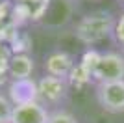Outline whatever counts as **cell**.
Returning <instances> with one entry per match:
<instances>
[{"instance_id":"obj_1","label":"cell","mask_w":124,"mask_h":123,"mask_svg":"<svg viewBox=\"0 0 124 123\" xmlns=\"http://www.w3.org/2000/svg\"><path fill=\"white\" fill-rule=\"evenodd\" d=\"M115 24H117V19H115L111 13L108 11H93V13H87L85 17L78 20L76 24V37L80 43L83 45H96L100 41H104L106 37L113 36Z\"/></svg>"},{"instance_id":"obj_2","label":"cell","mask_w":124,"mask_h":123,"mask_svg":"<svg viewBox=\"0 0 124 123\" xmlns=\"http://www.w3.org/2000/svg\"><path fill=\"white\" fill-rule=\"evenodd\" d=\"M91 80L96 84L124 80V56L120 52H104L91 73Z\"/></svg>"},{"instance_id":"obj_3","label":"cell","mask_w":124,"mask_h":123,"mask_svg":"<svg viewBox=\"0 0 124 123\" xmlns=\"http://www.w3.org/2000/svg\"><path fill=\"white\" fill-rule=\"evenodd\" d=\"M37 88H39V97L37 101L43 106H57L61 101L67 99L69 93V82L65 78H57L45 75L37 80Z\"/></svg>"},{"instance_id":"obj_4","label":"cell","mask_w":124,"mask_h":123,"mask_svg":"<svg viewBox=\"0 0 124 123\" xmlns=\"http://www.w3.org/2000/svg\"><path fill=\"white\" fill-rule=\"evenodd\" d=\"M96 101L109 114H124V80L96 84Z\"/></svg>"},{"instance_id":"obj_5","label":"cell","mask_w":124,"mask_h":123,"mask_svg":"<svg viewBox=\"0 0 124 123\" xmlns=\"http://www.w3.org/2000/svg\"><path fill=\"white\" fill-rule=\"evenodd\" d=\"M8 97H9V101L13 102V106L28 104V102L37 101V97H39L37 80H33V78L11 80L9 86H8Z\"/></svg>"},{"instance_id":"obj_6","label":"cell","mask_w":124,"mask_h":123,"mask_svg":"<svg viewBox=\"0 0 124 123\" xmlns=\"http://www.w3.org/2000/svg\"><path fill=\"white\" fill-rule=\"evenodd\" d=\"M48 116L50 112L46 110V106H43L39 101H33L13 108L11 123H48Z\"/></svg>"},{"instance_id":"obj_7","label":"cell","mask_w":124,"mask_h":123,"mask_svg":"<svg viewBox=\"0 0 124 123\" xmlns=\"http://www.w3.org/2000/svg\"><path fill=\"white\" fill-rule=\"evenodd\" d=\"M74 58L69 54V52H63V51H56V52H50L45 60V71L46 75L50 77H57V78H65L67 80L70 71L74 69Z\"/></svg>"},{"instance_id":"obj_8","label":"cell","mask_w":124,"mask_h":123,"mask_svg":"<svg viewBox=\"0 0 124 123\" xmlns=\"http://www.w3.org/2000/svg\"><path fill=\"white\" fill-rule=\"evenodd\" d=\"M33 58L30 54H13L9 65H8V73H9L11 80H22V78H31L33 73Z\"/></svg>"},{"instance_id":"obj_9","label":"cell","mask_w":124,"mask_h":123,"mask_svg":"<svg viewBox=\"0 0 124 123\" xmlns=\"http://www.w3.org/2000/svg\"><path fill=\"white\" fill-rule=\"evenodd\" d=\"M8 45H9V49L13 51V54H28V51L31 49V37L28 36L26 32L17 30Z\"/></svg>"},{"instance_id":"obj_10","label":"cell","mask_w":124,"mask_h":123,"mask_svg":"<svg viewBox=\"0 0 124 123\" xmlns=\"http://www.w3.org/2000/svg\"><path fill=\"white\" fill-rule=\"evenodd\" d=\"M67 82L70 84V86L82 88V86H85L87 82H91V75H89V73L85 71V69H83L80 63H78V65H74L72 71H70V75H69Z\"/></svg>"},{"instance_id":"obj_11","label":"cell","mask_w":124,"mask_h":123,"mask_svg":"<svg viewBox=\"0 0 124 123\" xmlns=\"http://www.w3.org/2000/svg\"><path fill=\"white\" fill-rule=\"evenodd\" d=\"M100 56H102V52H98V51H85L83 52V56H82V60H80V65L85 69V71L91 75V73L94 71V67H96V63H98V60H100Z\"/></svg>"},{"instance_id":"obj_12","label":"cell","mask_w":124,"mask_h":123,"mask_svg":"<svg viewBox=\"0 0 124 123\" xmlns=\"http://www.w3.org/2000/svg\"><path fill=\"white\" fill-rule=\"evenodd\" d=\"M13 108L15 106H13V102L9 101V97L0 93V123H11Z\"/></svg>"},{"instance_id":"obj_13","label":"cell","mask_w":124,"mask_h":123,"mask_svg":"<svg viewBox=\"0 0 124 123\" xmlns=\"http://www.w3.org/2000/svg\"><path fill=\"white\" fill-rule=\"evenodd\" d=\"M48 123H78L70 112L67 110H54L48 116Z\"/></svg>"},{"instance_id":"obj_14","label":"cell","mask_w":124,"mask_h":123,"mask_svg":"<svg viewBox=\"0 0 124 123\" xmlns=\"http://www.w3.org/2000/svg\"><path fill=\"white\" fill-rule=\"evenodd\" d=\"M113 37L117 41V45L124 51V11L117 19V24H115V30H113Z\"/></svg>"},{"instance_id":"obj_15","label":"cell","mask_w":124,"mask_h":123,"mask_svg":"<svg viewBox=\"0 0 124 123\" xmlns=\"http://www.w3.org/2000/svg\"><path fill=\"white\" fill-rule=\"evenodd\" d=\"M11 58H13V51L9 49L8 43H0V67H8Z\"/></svg>"},{"instance_id":"obj_16","label":"cell","mask_w":124,"mask_h":123,"mask_svg":"<svg viewBox=\"0 0 124 123\" xmlns=\"http://www.w3.org/2000/svg\"><path fill=\"white\" fill-rule=\"evenodd\" d=\"M11 10H13V2L11 0L0 2V22H6V20L11 19Z\"/></svg>"},{"instance_id":"obj_17","label":"cell","mask_w":124,"mask_h":123,"mask_svg":"<svg viewBox=\"0 0 124 123\" xmlns=\"http://www.w3.org/2000/svg\"><path fill=\"white\" fill-rule=\"evenodd\" d=\"M9 82V73H8V67H0V88L6 86Z\"/></svg>"},{"instance_id":"obj_18","label":"cell","mask_w":124,"mask_h":123,"mask_svg":"<svg viewBox=\"0 0 124 123\" xmlns=\"http://www.w3.org/2000/svg\"><path fill=\"white\" fill-rule=\"evenodd\" d=\"M0 2H4V0H0Z\"/></svg>"},{"instance_id":"obj_19","label":"cell","mask_w":124,"mask_h":123,"mask_svg":"<svg viewBox=\"0 0 124 123\" xmlns=\"http://www.w3.org/2000/svg\"><path fill=\"white\" fill-rule=\"evenodd\" d=\"M120 2H124V0H120Z\"/></svg>"}]
</instances>
